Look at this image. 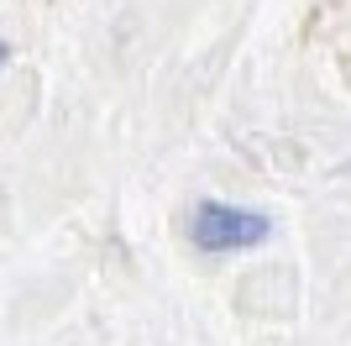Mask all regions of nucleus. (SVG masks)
I'll use <instances>...</instances> for the list:
<instances>
[{
    "mask_svg": "<svg viewBox=\"0 0 351 346\" xmlns=\"http://www.w3.org/2000/svg\"><path fill=\"white\" fill-rule=\"evenodd\" d=\"M267 220L257 210H241V205H220L205 200L189 210V242L199 252H247V246H263L267 242Z\"/></svg>",
    "mask_w": 351,
    "mask_h": 346,
    "instance_id": "f257e3e1",
    "label": "nucleus"
},
{
    "mask_svg": "<svg viewBox=\"0 0 351 346\" xmlns=\"http://www.w3.org/2000/svg\"><path fill=\"white\" fill-rule=\"evenodd\" d=\"M5 58H11V47H5V43H0V69H5Z\"/></svg>",
    "mask_w": 351,
    "mask_h": 346,
    "instance_id": "f03ea898",
    "label": "nucleus"
}]
</instances>
